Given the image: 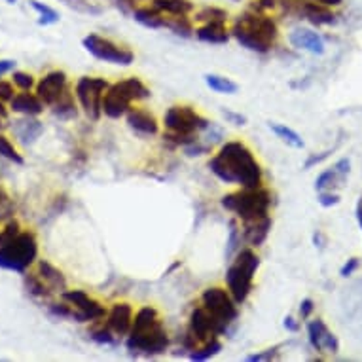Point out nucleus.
<instances>
[{"mask_svg":"<svg viewBox=\"0 0 362 362\" xmlns=\"http://www.w3.org/2000/svg\"><path fill=\"white\" fill-rule=\"evenodd\" d=\"M13 69H16V61L12 59L0 61V76H2V74H8V72H12Z\"/></svg>","mask_w":362,"mask_h":362,"instance_id":"50","label":"nucleus"},{"mask_svg":"<svg viewBox=\"0 0 362 362\" xmlns=\"http://www.w3.org/2000/svg\"><path fill=\"white\" fill-rule=\"evenodd\" d=\"M185 152L188 156H203L209 152V146H202V144L197 143V141H194L192 144L185 146Z\"/></svg>","mask_w":362,"mask_h":362,"instance_id":"46","label":"nucleus"},{"mask_svg":"<svg viewBox=\"0 0 362 362\" xmlns=\"http://www.w3.org/2000/svg\"><path fill=\"white\" fill-rule=\"evenodd\" d=\"M16 97V91H13V86L10 82H2L0 80V101L10 103Z\"/></svg>","mask_w":362,"mask_h":362,"instance_id":"44","label":"nucleus"},{"mask_svg":"<svg viewBox=\"0 0 362 362\" xmlns=\"http://www.w3.org/2000/svg\"><path fill=\"white\" fill-rule=\"evenodd\" d=\"M222 351V344H220L218 338H213L209 339V341H205V344L202 345V347H197V349L190 351V358L192 361H209V358H213V356H216Z\"/></svg>","mask_w":362,"mask_h":362,"instance_id":"31","label":"nucleus"},{"mask_svg":"<svg viewBox=\"0 0 362 362\" xmlns=\"http://www.w3.org/2000/svg\"><path fill=\"white\" fill-rule=\"evenodd\" d=\"M66 86H69V78L63 71H52L46 76L42 78L40 82L36 83V95L40 97L44 105L54 107L55 103L59 101L63 93H65Z\"/></svg>","mask_w":362,"mask_h":362,"instance_id":"13","label":"nucleus"},{"mask_svg":"<svg viewBox=\"0 0 362 362\" xmlns=\"http://www.w3.org/2000/svg\"><path fill=\"white\" fill-rule=\"evenodd\" d=\"M52 108H54L55 116H59V118H74L76 116V105H74V99H72V93L69 89Z\"/></svg>","mask_w":362,"mask_h":362,"instance_id":"35","label":"nucleus"},{"mask_svg":"<svg viewBox=\"0 0 362 362\" xmlns=\"http://www.w3.org/2000/svg\"><path fill=\"white\" fill-rule=\"evenodd\" d=\"M308 338L309 344L317 353H330L336 355L339 351V341L334 336V332L325 325L322 319H315L308 325Z\"/></svg>","mask_w":362,"mask_h":362,"instance_id":"14","label":"nucleus"},{"mask_svg":"<svg viewBox=\"0 0 362 362\" xmlns=\"http://www.w3.org/2000/svg\"><path fill=\"white\" fill-rule=\"evenodd\" d=\"M133 317H135V313H133V308L129 303H114L112 309L107 313V327L116 336H127L131 330V325H133Z\"/></svg>","mask_w":362,"mask_h":362,"instance_id":"15","label":"nucleus"},{"mask_svg":"<svg viewBox=\"0 0 362 362\" xmlns=\"http://www.w3.org/2000/svg\"><path fill=\"white\" fill-rule=\"evenodd\" d=\"M116 88L124 93L127 99L131 101H144V99H148L152 93H150V89L146 88V83L143 80H139V78H125V80H119V82L114 83Z\"/></svg>","mask_w":362,"mask_h":362,"instance_id":"25","label":"nucleus"},{"mask_svg":"<svg viewBox=\"0 0 362 362\" xmlns=\"http://www.w3.org/2000/svg\"><path fill=\"white\" fill-rule=\"evenodd\" d=\"M205 83H207V88L216 93H222V95H233L239 91V86L232 78L220 76V74H205Z\"/></svg>","mask_w":362,"mask_h":362,"instance_id":"27","label":"nucleus"},{"mask_svg":"<svg viewBox=\"0 0 362 362\" xmlns=\"http://www.w3.org/2000/svg\"><path fill=\"white\" fill-rule=\"evenodd\" d=\"M38 275H40V279L48 285V288L52 292H63L66 291V279L65 275L61 269H57L55 266H52L49 262L40 260L38 262Z\"/></svg>","mask_w":362,"mask_h":362,"instance_id":"23","label":"nucleus"},{"mask_svg":"<svg viewBox=\"0 0 362 362\" xmlns=\"http://www.w3.org/2000/svg\"><path fill=\"white\" fill-rule=\"evenodd\" d=\"M196 36L207 44H226L232 36V30L226 27V21H211L199 25L196 29Z\"/></svg>","mask_w":362,"mask_h":362,"instance_id":"20","label":"nucleus"},{"mask_svg":"<svg viewBox=\"0 0 362 362\" xmlns=\"http://www.w3.org/2000/svg\"><path fill=\"white\" fill-rule=\"evenodd\" d=\"M125 347L135 356L163 355L169 347V334L158 309L144 305L133 317V325L125 339Z\"/></svg>","mask_w":362,"mask_h":362,"instance_id":"2","label":"nucleus"},{"mask_svg":"<svg viewBox=\"0 0 362 362\" xmlns=\"http://www.w3.org/2000/svg\"><path fill=\"white\" fill-rule=\"evenodd\" d=\"M38 256L35 233L19 232L16 238L0 245V267L16 274H25Z\"/></svg>","mask_w":362,"mask_h":362,"instance_id":"6","label":"nucleus"},{"mask_svg":"<svg viewBox=\"0 0 362 362\" xmlns=\"http://www.w3.org/2000/svg\"><path fill=\"white\" fill-rule=\"evenodd\" d=\"M260 267V258L252 249L239 250L235 255V260L228 272H226V285L228 291L233 296V300L241 305L247 302L250 291H252V283H255V275Z\"/></svg>","mask_w":362,"mask_h":362,"instance_id":"5","label":"nucleus"},{"mask_svg":"<svg viewBox=\"0 0 362 362\" xmlns=\"http://www.w3.org/2000/svg\"><path fill=\"white\" fill-rule=\"evenodd\" d=\"M209 169L226 185H238L241 188H260L264 180L260 163L252 150L241 141L222 144L209 161Z\"/></svg>","mask_w":362,"mask_h":362,"instance_id":"1","label":"nucleus"},{"mask_svg":"<svg viewBox=\"0 0 362 362\" xmlns=\"http://www.w3.org/2000/svg\"><path fill=\"white\" fill-rule=\"evenodd\" d=\"M277 349L279 347H274V349H266L262 353H255V355L247 356V362H260V361H272V358H277Z\"/></svg>","mask_w":362,"mask_h":362,"instance_id":"42","label":"nucleus"},{"mask_svg":"<svg viewBox=\"0 0 362 362\" xmlns=\"http://www.w3.org/2000/svg\"><path fill=\"white\" fill-rule=\"evenodd\" d=\"M30 8L35 10L36 13H38V25H55L59 23V12L57 10H54L52 6H48V4H44V2H40V0H29Z\"/></svg>","mask_w":362,"mask_h":362,"instance_id":"30","label":"nucleus"},{"mask_svg":"<svg viewBox=\"0 0 362 362\" xmlns=\"http://www.w3.org/2000/svg\"><path fill=\"white\" fill-rule=\"evenodd\" d=\"M356 220H358V226L362 230V197L358 199V205H356Z\"/></svg>","mask_w":362,"mask_h":362,"instance_id":"55","label":"nucleus"},{"mask_svg":"<svg viewBox=\"0 0 362 362\" xmlns=\"http://www.w3.org/2000/svg\"><path fill=\"white\" fill-rule=\"evenodd\" d=\"M288 40H291V44L294 48L305 49L309 54H325V40H322V36L311 29H303V27L294 29L291 33V36H288Z\"/></svg>","mask_w":362,"mask_h":362,"instance_id":"18","label":"nucleus"},{"mask_svg":"<svg viewBox=\"0 0 362 362\" xmlns=\"http://www.w3.org/2000/svg\"><path fill=\"white\" fill-rule=\"evenodd\" d=\"M203 308L207 309L209 313L213 315L214 319L222 325H230L239 317V303L233 300L230 291L220 288V286H211L202 294Z\"/></svg>","mask_w":362,"mask_h":362,"instance_id":"10","label":"nucleus"},{"mask_svg":"<svg viewBox=\"0 0 362 362\" xmlns=\"http://www.w3.org/2000/svg\"><path fill=\"white\" fill-rule=\"evenodd\" d=\"M150 4L165 16H190L196 8L192 0H150Z\"/></svg>","mask_w":362,"mask_h":362,"instance_id":"26","label":"nucleus"},{"mask_svg":"<svg viewBox=\"0 0 362 362\" xmlns=\"http://www.w3.org/2000/svg\"><path fill=\"white\" fill-rule=\"evenodd\" d=\"M220 205L238 216L241 222L264 218L269 214L272 194L266 188H241L232 194H226L220 199Z\"/></svg>","mask_w":362,"mask_h":362,"instance_id":"4","label":"nucleus"},{"mask_svg":"<svg viewBox=\"0 0 362 362\" xmlns=\"http://www.w3.org/2000/svg\"><path fill=\"white\" fill-rule=\"evenodd\" d=\"M12 78L13 83H16L21 91H30V89L35 88V78H33V74H29V72L13 71Z\"/></svg>","mask_w":362,"mask_h":362,"instance_id":"39","label":"nucleus"},{"mask_svg":"<svg viewBox=\"0 0 362 362\" xmlns=\"http://www.w3.org/2000/svg\"><path fill=\"white\" fill-rule=\"evenodd\" d=\"M110 88V83L105 78L97 76H83L76 82V89H74V95H76L80 107L83 108V112L89 119L101 118L103 114V97L107 93V89Z\"/></svg>","mask_w":362,"mask_h":362,"instance_id":"7","label":"nucleus"},{"mask_svg":"<svg viewBox=\"0 0 362 362\" xmlns=\"http://www.w3.org/2000/svg\"><path fill=\"white\" fill-rule=\"evenodd\" d=\"M131 105H133V101L127 99L114 83H110V88L107 89V93L103 97V112H105V116L112 119L122 118V116L129 112Z\"/></svg>","mask_w":362,"mask_h":362,"instance_id":"17","label":"nucleus"},{"mask_svg":"<svg viewBox=\"0 0 362 362\" xmlns=\"http://www.w3.org/2000/svg\"><path fill=\"white\" fill-rule=\"evenodd\" d=\"M59 2L72 12L82 13V16H101L103 13V8L89 0H59Z\"/></svg>","mask_w":362,"mask_h":362,"instance_id":"34","label":"nucleus"},{"mask_svg":"<svg viewBox=\"0 0 362 362\" xmlns=\"http://www.w3.org/2000/svg\"><path fill=\"white\" fill-rule=\"evenodd\" d=\"M61 296H63L65 302L72 303L78 309V313L82 317V322L101 321V319L107 317V309L103 308L95 298H91L83 291H65Z\"/></svg>","mask_w":362,"mask_h":362,"instance_id":"12","label":"nucleus"},{"mask_svg":"<svg viewBox=\"0 0 362 362\" xmlns=\"http://www.w3.org/2000/svg\"><path fill=\"white\" fill-rule=\"evenodd\" d=\"M13 216V203L6 190L0 186V220H10Z\"/></svg>","mask_w":362,"mask_h":362,"instance_id":"40","label":"nucleus"},{"mask_svg":"<svg viewBox=\"0 0 362 362\" xmlns=\"http://www.w3.org/2000/svg\"><path fill=\"white\" fill-rule=\"evenodd\" d=\"M207 118H203L202 114L196 112L194 108L188 105H177V107L167 108L165 116H163V125L167 131H175V133H185V135H197L209 127Z\"/></svg>","mask_w":362,"mask_h":362,"instance_id":"9","label":"nucleus"},{"mask_svg":"<svg viewBox=\"0 0 362 362\" xmlns=\"http://www.w3.org/2000/svg\"><path fill=\"white\" fill-rule=\"evenodd\" d=\"M0 243H2V230H0Z\"/></svg>","mask_w":362,"mask_h":362,"instance_id":"57","label":"nucleus"},{"mask_svg":"<svg viewBox=\"0 0 362 362\" xmlns=\"http://www.w3.org/2000/svg\"><path fill=\"white\" fill-rule=\"evenodd\" d=\"M0 156H2L4 160L16 163V165H23L25 163L23 156L19 154L18 148H16V146L10 143V139L4 137V135H0Z\"/></svg>","mask_w":362,"mask_h":362,"instance_id":"36","label":"nucleus"},{"mask_svg":"<svg viewBox=\"0 0 362 362\" xmlns=\"http://www.w3.org/2000/svg\"><path fill=\"white\" fill-rule=\"evenodd\" d=\"M356 267H358V260H356V258H351V260H347V264L339 269V275H341V277H349V275H353V272H355Z\"/></svg>","mask_w":362,"mask_h":362,"instance_id":"48","label":"nucleus"},{"mask_svg":"<svg viewBox=\"0 0 362 362\" xmlns=\"http://www.w3.org/2000/svg\"><path fill=\"white\" fill-rule=\"evenodd\" d=\"M222 114H224V118L228 119L230 124H233V125H247V116H243V114L233 112V110H222Z\"/></svg>","mask_w":362,"mask_h":362,"instance_id":"45","label":"nucleus"},{"mask_svg":"<svg viewBox=\"0 0 362 362\" xmlns=\"http://www.w3.org/2000/svg\"><path fill=\"white\" fill-rule=\"evenodd\" d=\"M269 129L274 131L275 135H277L283 143H286L288 146H292V148L302 150L303 146H305L303 139L298 135L296 131L291 129V127H286L285 124H275V122H272V124H269Z\"/></svg>","mask_w":362,"mask_h":362,"instance_id":"28","label":"nucleus"},{"mask_svg":"<svg viewBox=\"0 0 362 362\" xmlns=\"http://www.w3.org/2000/svg\"><path fill=\"white\" fill-rule=\"evenodd\" d=\"M336 171L339 173V175H341V177H347V175H349V167H351V161L347 160V158H344V160H339L338 163H336Z\"/></svg>","mask_w":362,"mask_h":362,"instance_id":"49","label":"nucleus"},{"mask_svg":"<svg viewBox=\"0 0 362 362\" xmlns=\"http://www.w3.org/2000/svg\"><path fill=\"white\" fill-rule=\"evenodd\" d=\"M12 129L13 133H16V137H18L21 143L29 146V144L35 143L36 139L44 133V125H42L38 119H33V116H25L23 119L13 122Z\"/></svg>","mask_w":362,"mask_h":362,"instance_id":"22","label":"nucleus"},{"mask_svg":"<svg viewBox=\"0 0 362 362\" xmlns=\"http://www.w3.org/2000/svg\"><path fill=\"white\" fill-rule=\"evenodd\" d=\"M269 230H272V218H269V214L264 216V218L249 220V222H243V239L250 247L258 249V247L266 243Z\"/></svg>","mask_w":362,"mask_h":362,"instance_id":"19","label":"nucleus"},{"mask_svg":"<svg viewBox=\"0 0 362 362\" xmlns=\"http://www.w3.org/2000/svg\"><path fill=\"white\" fill-rule=\"evenodd\" d=\"M196 23H211V21H228V12L218 6H205L194 13Z\"/></svg>","mask_w":362,"mask_h":362,"instance_id":"33","label":"nucleus"},{"mask_svg":"<svg viewBox=\"0 0 362 362\" xmlns=\"http://www.w3.org/2000/svg\"><path fill=\"white\" fill-rule=\"evenodd\" d=\"M165 29H171L175 35L185 36V38L196 35L194 23H192V19L188 16H167Z\"/></svg>","mask_w":362,"mask_h":362,"instance_id":"29","label":"nucleus"},{"mask_svg":"<svg viewBox=\"0 0 362 362\" xmlns=\"http://www.w3.org/2000/svg\"><path fill=\"white\" fill-rule=\"evenodd\" d=\"M133 18L137 23H141L146 29H165V13L156 10L152 4L150 6H137L133 10Z\"/></svg>","mask_w":362,"mask_h":362,"instance_id":"24","label":"nucleus"},{"mask_svg":"<svg viewBox=\"0 0 362 362\" xmlns=\"http://www.w3.org/2000/svg\"><path fill=\"white\" fill-rule=\"evenodd\" d=\"M235 2H241V0H235Z\"/></svg>","mask_w":362,"mask_h":362,"instance_id":"59","label":"nucleus"},{"mask_svg":"<svg viewBox=\"0 0 362 362\" xmlns=\"http://www.w3.org/2000/svg\"><path fill=\"white\" fill-rule=\"evenodd\" d=\"M125 119H127V125L131 129L139 133V135H158L160 131V124L152 112L144 110V108H129V112L125 114Z\"/></svg>","mask_w":362,"mask_h":362,"instance_id":"16","label":"nucleus"},{"mask_svg":"<svg viewBox=\"0 0 362 362\" xmlns=\"http://www.w3.org/2000/svg\"><path fill=\"white\" fill-rule=\"evenodd\" d=\"M10 108L13 112L23 114V116H38L44 112V103L35 93L21 91V93H16V97L10 101Z\"/></svg>","mask_w":362,"mask_h":362,"instance_id":"21","label":"nucleus"},{"mask_svg":"<svg viewBox=\"0 0 362 362\" xmlns=\"http://www.w3.org/2000/svg\"><path fill=\"white\" fill-rule=\"evenodd\" d=\"M338 178H345V177H341V175L336 171V167H334V169H328V171H325V173H321V175H319V178L315 180V190L317 192H325V190L332 192V186H336Z\"/></svg>","mask_w":362,"mask_h":362,"instance_id":"37","label":"nucleus"},{"mask_svg":"<svg viewBox=\"0 0 362 362\" xmlns=\"http://www.w3.org/2000/svg\"><path fill=\"white\" fill-rule=\"evenodd\" d=\"M116 338H118V336H116V334H114L108 327L91 330V339H93V341H97V344L112 345V344H116Z\"/></svg>","mask_w":362,"mask_h":362,"instance_id":"38","label":"nucleus"},{"mask_svg":"<svg viewBox=\"0 0 362 362\" xmlns=\"http://www.w3.org/2000/svg\"><path fill=\"white\" fill-rule=\"evenodd\" d=\"M2 122H4V119H2V118H0V127H2Z\"/></svg>","mask_w":362,"mask_h":362,"instance_id":"58","label":"nucleus"},{"mask_svg":"<svg viewBox=\"0 0 362 362\" xmlns=\"http://www.w3.org/2000/svg\"><path fill=\"white\" fill-rule=\"evenodd\" d=\"M313 300H311V298H305V300H302V303H300V317H302V319H308L309 315L313 313Z\"/></svg>","mask_w":362,"mask_h":362,"instance_id":"47","label":"nucleus"},{"mask_svg":"<svg viewBox=\"0 0 362 362\" xmlns=\"http://www.w3.org/2000/svg\"><path fill=\"white\" fill-rule=\"evenodd\" d=\"M328 154H330V152H325V154H321V156H311V158L305 161V165H303V167H305V169H309V167H313L315 163H321L322 160H327Z\"/></svg>","mask_w":362,"mask_h":362,"instance_id":"51","label":"nucleus"},{"mask_svg":"<svg viewBox=\"0 0 362 362\" xmlns=\"http://www.w3.org/2000/svg\"><path fill=\"white\" fill-rule=\"evenodd\" d=\"M319 203H321L322 207H334V205H338L339 203V196L327 190L319 192Z\"/></svg>","mask_w":362,"mask_h":362,"instance_id":"43","label":"nucleus"},{"mask_svg":"<svg viewBox=\"0 0 362 362\" xmlns=\"http://www.w3.org/2000/svg\"><path fill=\"white\" fill-rule=\"evenodd\" d=\"M116 2H118L119 6L133 8V10H135V8H137L141 2H148V0H116Z\"/></svg>","mask_w":362,"mask_h":362,"instance_id":"52","label":"nucleus"},{"mask_svg":"<svg viewBox=\"0 0 362 362\" xmlns=\"http://www.w3.org/2000/svg\"><path fill=\"white\" fill-rule=\"evenodd\" d=\"M279 8V0H252V4L249 6V10L260 13H269Z\"/></svg>","mask_w":362,"mask_h":362,"instance_id":"41","label":"nucleus"},{"mask_svg":"<svg viewBox=\"0 0 362 362\" xmlns=\"http://www.w3.org/2000/svg\"><path fill=\"white\" fill-rule=\"evenodd\" d=\"M0 118H2V119L8 118V110H6V108H4L2 101H0Z\"/></svg>","mask_w":362,"mask_h":362,"instance_id":"56","label":"nucleus"},{"mask_svg":"<svg viewBox=\"0 0 362 362\" xmlns=\"http://www.w3.org/2000/svg\"><path fill=\"white\" fill-rule=\"evenodd\" d=\"M82 46L86 48V52H89L95 59L105 61V63L129 66L131 63L135 61V54H133L131 49L124 48V46H118L116 42H112L110 38H105V36L88 35L82 40Z\"/></svg>","mask_w":362,"mask_h":362,"instance_id":"8","label":"nucleus"},{"mask_svg":"<svg viewBox=\"0 0 362 362\" xmlns=\"http://www.w3.org/2000/svg\"><path fill=\"white\" fill-rule=\"evenodd\" d=\"M232 36L243 48L256 54H267L279 40V27L267 13L247 10L233 21Z\"/></svg>","mask_w":362,"mask_h":362,"instance_id":"3","label":"nucleus"},{"mask_svg":"<svg viewBox=\"0 0 362 362\" xmlns=\"http://www.w3.org/2000/svg\"><path fill=\"white\" fill-rule=\"evenodd\" d=\"M25 288H27V292H29L30 296L35 298H49L54 294V292L48 288V285L40 279V275L38 274L25 275Z\"/></svg>","mask_w":362,"mask_h":362,"instance_id":"32","label":"nucleus"},{"mask_svg":"<svg viewBox=\"0 0 362 362\" xmlns=\"http://www.w3.org/2000/svg\"><path fill=\"white\" fill-rule=\"evenodd\" d=\"M226 328L228 327L216 321L203 305L202 308L192 309L190 321H188V332L194 334L199 344H205L209 339L218 338L220 334L226 332Z\"/></svg>","mask_w":362,"mask_h":362,"instance_id":"11","label":"nucleus"},{"mask_svg":"<svg viewBox=\"0 0 362 362\" xmlns=\"http://www.w3.org/2000/svg\"><path fill=\"white\" fill-rule=\"evenodd\" d=\"M285 328H286V330H291V332H298V328H300V325H298V322L294 321V317H286V319H285Z\"/></svg>","mask_w":362,"mask_h":362,"instance_id":"53","label":"nucleus"},{"mask_svg":"<svg viewBox=\"0 0 362 362\" xmlns=\"http://www.w3.org/2000/svg\"><path fill=\"white\" fill-rule=\"evenodd\" d=\"M311 2H319V4H325V6L338 8L341 6V2H344V0H311Z\"/></svg>","mask_w":362,"mask_h":362,"instance_id":"54","label":"nucleus"}]
</instances>
